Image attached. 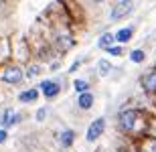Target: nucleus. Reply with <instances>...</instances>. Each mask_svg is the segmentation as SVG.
Listing matches in <instances>:
<instances>
[{
	"instance_id": "f257e3e1",
	"label": "nucleus",
	"mask_w": 156,
	"mask_h": 152,
	"mask_svg": "<svg viewBox=\"0 0 156 152\" xmlns=\"http://www.w3.org/2000/svg\"><path fill=\"white\" fill-rule=\"evenodd\" d=\"M140 111L134 110V108H128V110H122L120 116H118V126H120L122 132H126V134H132L136 132V120H138Z\"/></svg>"
},
{
	"instance_id": "f03ea898",
	"label": "nucleus",
	"mask_w": 156,
	"mask_h": 152,
	"mask_svg": "<svg viewBox=\"0 0 156 152\" xmlns=\"http://www.w3.org/2000/svg\"><path fill=\"white\" fill-rule=\"evenodd\" d=\"M134 10V0H120L110 12V20L112 23H118L122 18H126L128 14H132Z\"/></svg>"
},
{
	"instance_id": "7ed1b4c3",
	"label": "nucleus",
	"mask_w": 156,
	"mask_h": 152,
	"mask_svg": "<svg viewBox=\"0 0 156 152\" xmlns=\"http://www.w3.org/2000/svg\"><path fill=\"white\" fill-rule=\"evenodd\" d=\"M23 69L18 67V65H6L4 71H2V81L4 83H10V85H18V83L23 81Z\"/></svg>"
},
{
	"instance_id": "20e7f679",
	"label": "nucleus",
	"mask_w": 156,
	"mask_h": 152,
	"mask_svg": "<svg viewBox=\"0 0 156 152\" xmlns=\"http://www.w3.org/2000/svg\"><path fill=\"white\" fill-rule=\"evenodd\" d=\"M140 85H142V89H144L148 95H156V67H152L148 73L142 75Z\"/></svg>"
},
{
	"instance_id": "39448f33",
	"label": "nucleus",
	"mask_w": 156,
	"mask_h": 152,
	"mask_svg": "<svg viewBox=\"0 0 156 152\" xmlns=\"http://www.w3.org/2000/svg\"><path fill=\"white\" fill-rule=\"evenodd\" d=\"M105 130V120L104 118H98V120H93L89 124V128H87V142H95L99 136L104 134Z\"/></svg>"
},
{
	"instance_id": "423d86ee",
	"label": "nucleus",
	"mask_w": 156,
	"mask_h": 152,
	"mask_svg": "<svg viewBox=\"0 0 156 152\" xmlns=\"http://www.w3.org/2000/svg\"><path fill=\"white\" fill-rule=\"evenodd\" d=\"M136 152H156V138L152 136L136 138Z\"/></svg>"
},
{
	"instance_id": "0eeeda50",
	"label": "nucleus",
	"mask_w": 156,
	"mask_h": 152,
	"mask_svg": "<svg viewBox=\"0 0 156 152\" xmlns=\"http://www.w3.org/2000/svg\"><path fill=\"white\" fill-rule=\"evenodd\" d=\"M41 91L45 95L47 100H53V97H57V94L61 91V85L57 81H51V79H47V81L41 83Z\"/></svg>"
},
{
	"instance_id": "6e6552de",
	"label": "nucleus",
	"mask_w": 156,
	"mask_h": 152,
	"mask_svg": "<svg viewBox=\"0 0 156 152\" xmlns=\"http://www.w3.org/2000/svg\"><path fill=\"white\" fill-rule=\"evenodd\" d=\"M55 45H57L59 51H69L73 45H75V41H73V37L67 35V33H61V35H57V39H55Z\"/></svg>"
},
{
	"instance_id": "1a4fd4ad",
	"label": "nucleus",
	"mask_w": 156,
	"mask_h": 152,
	"mask_svg": "<svg viewBox=\"0 0 156 152\" xmlns=\"http://www.w3.org/2000/svg\"><path fill=\"white\" fill-rule=\"evenodd\" d=\"M73 142H75V132L73 130H63L61 132V148L67 150V148L73 146Z\"/></svg>"
},
{
	"instance_id": "9d476101",
	"label": "nucleus",
	"mask_w": 156,
	"mask_h": 152,
	"mask_svg": "<svg viewBox=\"0 0 156 152\" xmlns=\"http://www.w3.org/2000/svg\"><path fill=\"white\" fill-rule=\"evenodd\" d=\"M77 105H79L81 110H89V108L93 105V94H89V91L79 94V97H77Z\"/></svg>"
},
{
	"instance_id": "9b49d317",
	"label": "nucleus",
	"mask_w": 156,
	"mask_h": 152,
	"mask_svg": "<svg viewBox=\"0 0 156 152\" xmlns=\"http://www.w3.org/2000/svg\"><path fill=\"white\" fill-rule=\"evenodd\" d=\"M114 41H116V37L112 35V33H105V35L99 37L98 45H99V49H110L112 45H114Z\"/></svg>"
},
{
	"instance_id": "f8f14e48",
	"label": "nucleus",
	"mask_w": 156,
	"mask_h": 152,
	"mask_svg": "<svg viewBox=\"0 0 156 152\" xmlns=\"http://www.w3.org/2000/svg\"><path fill=\"white\" fill-rule=\"evenodd\" d=\"M134 37V27H128V29H122L120 33L116 35V41H120V43H128L130 39Z\"/></svg>"
},
{
	"instance_id": "ddd939ff",
	"label": "nucleus",
	"mask_w": 156,
	"mask_h": 152,
	"mask_svg": "<svg viewBox=\"0 0 156 152\" xmlns=\"http://www.w3.org/2000/svg\"><path fill=\"white\" fill-rule=\"evenodd\" d=\"M37 97H39V91H37V89H27V91H23V94L18 95V100L23 101V104H29V101H35Z\"/></svg>"
},
{
	"instance_id": "4468645a",
	"label": "nucleus",
	"mask_w": 156,
	"mask_h": 152,
	"mask_svg": "<svg viewBox=\"0 0 156 152\" xmlns=\"http://www.w3.org/2000/svg\"><path fill=\"white\" fill-rule=\"evenodd\" d=\"M144 136H152V138H156V116H154V118H148V120H146Z\"/></svg>"
},
{
	"instance_id": "2eb2a0df",
	"label": "nucleus",
	"mask_w": 156,
	"mask_h": 152,
	"mask_svg": "<svg viewBox=\"0 0 156 152\" xmlns=\"http://www.w3.org/2000/svg\"><path fill=\"white\" fill-rule=\"evenodd\" d=\"M130 61H132V63H144L146 61V53L142 51V49H136V51L130 53Z\"/></svg>"
},
{
	"instance_id": "dca6fc26",
	"label": "nucleus",
	"mask_w": 156,
	"mask_h": 152,
	"mask_svg": "<svg viewBox=\"0 0 156 152\" xmlns=\"http://www.w3.org/2000/svg\"><path fill=\"white\" fill-rule=\"evenodd\" d=\"M98 69H99V75H105V73L112 69L110 61H105V59H99V61H98Z\"/></svg>"
},
{
	"instance_id": "f3484780",
	"label": "nucleus",
	"mask_w": 156,
	"mask_h": 152,
	"mask_svg": "<svg viewBox=\"0 0 156 152\" xmlns=\"http://www.w3.org/2000/svg\"><path fill=\"white\" fill-rule=\"evenodd\" d=\"M73 85H75V89L79 91V94H83V91H87V89H89V83L83 81V79H75V83H73Z\"/></svg>"
},
{
	"instance_id": "a211bd4d",
	"label": "nucleus",
	"mask_w": 156,
	"mask_h": 152,
	"mask_svg": "<svg viewBox=\"0 0 156 152\" xmlns=\"http://www.w3.org/2000/svg\"><path fill=\"white\" fill-rule=\"evenodd\" d=\"M39 73H41V65H37V63H35V65H30L29 69H27V75H29L30 79H33V77H37Z\"/></svg>"
},
{
	"instance_id": "6ab92c4d",
	"label": "nucleus",
	"mask_w": 156,
	"mask_h": 152,
	"mask_svg": "<svg viewBox=\"0 0 156 152\" xmlns=\"http://www.w3.org/2000/svg\"><path fill=\"white\" fill-rule=\"evenodd\" d=\"M12 116V110H4L2 114H0V126H6L8 124V120H10Z\"/></svg>"
},
{
	"instance_id": "aec40b11",
	"label": "nucleus",
	"mask_w": 156,
	"mask_h": 152,
	"mask_svg": "<svg viewBox=\"0 0 156 152\" xmlns=\"http://www.w3.org/2000/svg\"><path fill=\"white\" fill-rule=\"evenodd\" d=\"M18 122H20V116H18V114H12V116H10V120H8V124H6V126H16Z\"/></svg>"
},
{
	"instance_id": "412c9836",
	"label": "nucleus",
	"mask_w": 156,
	"mask_h": 152,
	"mask_svg": "<svg viewBox=\"0 0 156 152\" xmlns=\"http://www.w3.org/2000/svg\"><path fill=\"white\" fill-rule=\"evenodd\" d=\"M45 116H47V108H41V110L37 111V120H39V122H43V120H45Z\"/></svg>"
},
{
	"instance_id": "4be33fe9",
	"label": "nucleus",
	"mask_w": 156,
	"mask_h": 152,
	"mask_svg": "<svg viewBox=\"0 0 156 152\" xmlns=\"http://www.w3.org/2000/svg\"><path fill=\"white\" fill-rule=\"evenodd\" d=\"M105 51L110 53V55H116V57H118V55H122V49L120 47H110V49H105Z\"/></svg>"
},
{
	"instance_id": "5701e85b",
	"label": "nucleus",
	"mask_w": 156,
	"mask_h": 152,
	"mask_svg": "<svg viewBox=\"0 0 156 152\" xmlns=\"http://www.w3.org/2000/svg\"><path fill=\"white\" fill-rule=\"evenodd\" d=\"M6 140V130H0V144Z\"/></svg>"
},
{
	"instance_id": "b1692460",
	"label": "nucleus",
	"mask_w": 156,
	"mask_h": 152,
	"mask_svg": "<svg viewBox=\"0 0 156 152\" xmlns=\"http://www.w3.org/2000/svg\"><path fill=\"white\" fill-rule=\"evenodd\" d=\"M79 65H81V61H75V63L71 65V71H75V69H77V67H79Z\"/></svg>"
},
{
	"instance_id": "393cba45",
	"label": "nucleus",
	"mask_w": 156,
	"mask_h": 152,
	"mask_svg": "<svg viewBox=\"0 0 156 152\" xmlns=\"http://www.w3.org/2000/svg\"><path fill=\"white\" fill-rule=\"evenodd\" d=\"M91 2H104V0H91Z\"/></svg>"
}]
</instances>
